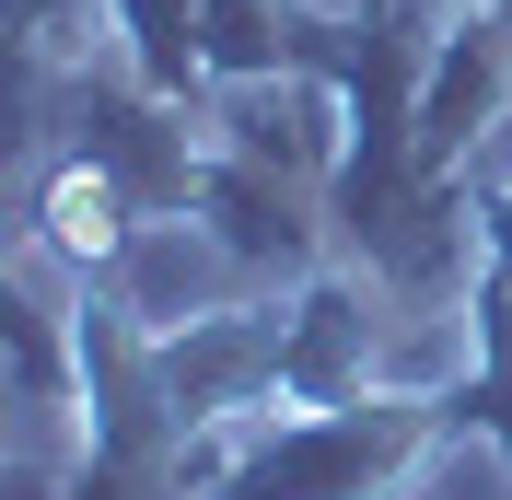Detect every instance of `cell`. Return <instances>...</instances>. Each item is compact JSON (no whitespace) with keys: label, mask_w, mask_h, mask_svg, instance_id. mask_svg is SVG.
Listing matches in <instances>:
<instances>
[{"label":"cell","mask_w":512,"mask_h":500,"mask_svg":"<svg viewBox=\"0 0 512 500\" xmlns=\"http://www.w3.org/2000/svg\"><path fill=\"white\" fill-rule=\"evenodd\" d=\"M47 245H59V256H117V187H105L94 163L59 175V198H47Z\"/></svg>","instance_id":"6da1fadb"}]
</instances>
